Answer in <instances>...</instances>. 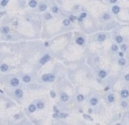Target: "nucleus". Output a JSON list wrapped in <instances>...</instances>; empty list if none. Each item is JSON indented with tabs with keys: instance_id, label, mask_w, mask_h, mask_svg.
Segmentation results:
<instances>
[{
	"instance_id": "f257e3e1",
	"label": "nucleus",
	"mask_w": 129,
	"mask_h": 125,
	"mask_svg": "<svg viewBox=\"0 0 129 125\" xmlns=\"http://www.w3.org/2000/svg\"><path fill=\"white\" fill-rule=\"evenodd\" d=\"M111 36V33L110 32H98V33H94L92 35H89L88 41L89 42H94V43H104L107 42L108 40Z\"/></svg>"
},
{
	"instance_id": "f03ea898",
	"label": "nucleus",
	"mask_w": 129,
	"mask_h": 125,
	"mask_svg": "<svg viewBox=\"0 0 129 125\" xmlns=\"http://www.w3.org/2000/svg\"><path fill=\"white\" fill-rule=\"evenodd\" d=\"M4 82L8 85L9 88H17V87H22L23 82L20 80L19 75H9V74H6V76H4Z\"/></svg>"
},
{
	"instance_id": "7ed1b4c3",
	"label": "nucleus",
	"mask_w": 129,
	"mask_h": 125,
	"mask_svg": "<svg viewBox=\"0 0 129 125\" xmlns=\"http://www.w3.org/2000/svg\"><path fill=\"white\" fill-rule=\"evenodd\" d=\"M9 97L14 99L15 101H17L18 103H20L25 98V92L24 89L22 87H17V88H11V90L8 92Z\"/></svg>"
},
{
	"instance_id": "20e7f679",
	"label": "nucleus",
	"mask_w": 129,
	"mask_h": 125,
	"mask_svg": "<svg viewBox=\"0 0 129 125\" xmlns=\"http://www.w3.org/2000/svg\"><path fill=\"white\" fill-rule=\"evenodd\" d=\"M86 102L89 107L94 108L96 106H99L101 103V96L99 92H95L93 91L91 94H88V97L86 98Z\"/></svg>"
},
{
	"instance_id": "39448f33",
	"label": "nucleus",
	"mask_w": 129,
	"mask_h": 125,
	"mask_svg": "<svg viewBox=\"0 0 129 125\" xmlns=\"http://www.w3.org/2000/svg\"><path fill=\"white\" fill-rule=\"evenodd\" d=\"M57 80V73L56 72H49V73L42 74L39 77V82L42 84H51L54 83V81Z\"/></svg>"
},
{
	"instance_id": "423d86ee",
	"label": "nucleus",
	"mask_w": 129,
	"mask_h": 125,
	"mask_svg": "<svg viewBox=\"0 0 129 125\" xmlns=\"http://www.w3.org/2000/svg\"><path fill=\"white\" fill-rule=\"evenodd\" d=\"M53 60V55L51 52L47 51L44 54L41 55V57L39 58V61H38V66L39 67H42V66H45L47 64H49L50 61Z\"/></svg>"
},
{
	"instance_id": "0eeeda50",
	"label": "nucleus",
	"mask_w": 129,
	"mask_h": 125,
	"mask_svg": "<svg viewBox=\"0 0 129 125\" xmlns=\"http://www.w3.org/2000/svg\"><path fill=\"white\" fill-rule=\"evenodd\" d=\"M95 76L99 81H105L109 78V71L104 67H100L96 66V71H95Z\"/></svg>"
},
{
	"instance_id": "6e6552de",
	"label": "nucleus",
	"mask_w": 129,
	"mask_h": 125,
	"mask_svg": "<svg viewBox=\"0 0 129 125\" xmlns=\"http://www.w3.org/2000/svg\"><path fill=\"white\" fill-rule=\"evenodd\" d=\"M103 99L107 106H112L117 102V94L113 91H107L103 96Z\"/></svg>"
},
{
	"instance_id": "1a4fd4ad",
	"label": "nucleus",
	"mask_w": 129,
	"mask_h": 125,
	"mask_svg": "<svg viewBox=\"0 0 129 125\" xmlns=\"http://www.w3.org/2000/svg\"><path fill=\"white\" fill-rule=\"evenodd\" d=\"M74 41H75L76 46H78V47H80V48L86 47L87 42H88V41H87V38L84 35V34H82V33H75Z\"/></svg>"
},
{
	"instance_id": "9d476101",
	"label": "nucleus",
	"mask_w": 129,
	"mask_h": 125,
	"mask_svg": "<svg viewBox=\"0 0 129 125\" xmlns=\"http://www.w3.org/2000/svg\"><path fill=\"white\" fill-rule=\"evenodd\" d=\"M19 77L22 80L23 84H32V82L34 81L35 76L33 75V73H19Z\"/></svg>"
},
{
	"instance_id": "9b49d317",
	"label": "nucleus",
	"mask_w": 129,
	"mask_h": 125,
	"mask_svg": "<svg viewBox=\"0 0 129 125\" xmlns=\"http://www.w3.org/2000/svg\"><path fill=\"white\" fill-rule=\"evenodd\" d=\"M111 36H112V40H113V42H116L117 45H121V43L126 42V38L122 35V34L118 33V31H112L111 32Z\"/></svg>"
},
{
	"instance_id": "f8f14e48",
	"label": "nucleus",
	"mask_w": 129,
	"mask_h": 125,
	"mask_svg": "<svg viewBox=\"0 0 129 125\" xmlns=\"http://www.w3.org/2000/svg\"><path fill=\"white\" fill-rule=\"evenodd\" d=\"M58 97H59V101L61 103H67L70 101V94L67 91H64V90H60V88H59L58 91Z\"/></svg>"
},
{
	"instance_id": "ddd939ff",
	"label": "nucleus",
	"mask_w": 129,
	"mask_h": 125,
	"mask_svg": "<svg viewBox=\"0 0 129 125\" xmlns=\"http://www.w3.org/2000/svg\"><path fill=\"white\" fill-rule=\"evenodd\" d=\"M49 7H50L49 1H48V0H42V1L39 2V6H38V8H36V10H38V13L42 14V13H44L45 10H48Z\"/></svg>"
},
{
	"instance_id": "4468645a",
	"label": "nucleus",
	"mask_w": 129,
	"mask_h": 125,
	"mask_svg": "<svg viewBox=\"0 0 129 125\" xmlns=\"http://www.w3.org/2000/svg\"><path fill=\"white\" fill-rule=\"evenodd\" d=\"M113 19V15L111 14V11H103L100 15V20L104 23H109L110 20Z\"/></svg>"
},
{
	"instance_id": "2eb2a0df",
	"label": "nucleus",
	"mask_w": 129,
	"mask_h": 125,
	"mask_svg": "<svg viewBox=\"0 0 129 125\" xmlns=\"http://www.w3.org/2000/svg\"><path fill=\"white\" fill-rule=\"evenodd\" d=\"M86 98H87V97L85 96L84 93H82V92H76L75 96H74V100H75V103H78V105H80V103L85 102V101H86Z\"/></svg>"
},
{
	"instance_id": "dca6fc26",
	"label": "nucleus",
	"mask_w": 129,
	"mask_h": 125,
	"mask_svg": "<svg viewBox=\"0 0 129 125\" xmlns=\"http://www.w3.org/2000/svg\"><path fill=\"white\" fill-rule=\"evenodd\" d=\"M117 65H118L120 68H126L129 65L128 59L126 58V56L123 57H117Z\"/></svg>"
},
{
	"instance_id": "f3484780",
	"label": "nucleus",
	"mask_w": 129,
	"mask_h": 125,
	"mask_svg": "<svg viewBox=\"0 0 129 125\" xmlns=\"http://www.w3.org/2000/svg\"><path fill=\"white\" fill-rule=\"evenodd\" d=\"M35 102H36V107H38V112L44 110L45 107H47V101H45L43 98L35 99Z\"/></svg>"
},
{
	"instance_id": "a211bd4d",
	"label": "nucleus",
	"mask_w": 129,
	"mask_h": 125,
	"mask_svg": "<svg viewBox=\"0 0 129 125\" xmlns=\"http://www.w3.org/2000/svg\"><path fill=\"white\" fill-rule=\"evenodd\" d=\"M50 11H51L52 14H53L54 16H59L61 13V9L60 7L58 6V4H56V2H53V4H50V7H49Z\"/></svg>"
},
{
	"instance_id": "6ab92c4d",
	"label": "nucleus",
	"mask_w": 129,
	"mask_h": 125,
	"mask_svg": "<svg viewBox=\"0 0 129 125\" xmlns=\"http://www.w3.org/2000/svg\"><path fill=\"white\" fill-rule=\"evenodd\" d=\"M121 10H122V8H121V6H119L118 4H114V5H111V8H110V11H111V14L113 16H116V17H118L119 14L121 13Z\"/></svg>"
},
{
	"instance_id": "aec40b11",
	"label": "nucleus",
	"mask_w": 129,
	"mask_h": 125,
	"mask_svg": "<svg viewBox=\"0 0 129 125\" xmlns=\"http://www.w3.org/2000/svg\"><path fill=\"white\" fill-rule=\"evenodd\" d=\"M11 71V67L7 62L0 61V73L1 74H9Z\"/></svg>"
},
{
	"instance_id": "412c9836",
	"label": "nucleus",
	"mask_w": 129,
	"mask_h": 125,
	"mask_svg": "<svg viewBox=\"0 0 129 125\" xmlns=\"http://www.w3.org/2000/svg\"><path fill=\"white\" fill-rule=\"evenodd\" d=\"M120 99H129V88L128 87H123L119 90L118 92Z\"/></svg>"
},
{
	"instance_id": "4be33fe9",
	"label": "nucleus",
	"mask_w": 129,
	"mask_h": 125,
	"mask_svg": "<svg viewBox=\"0 0 129 125\" xmlns=\"http://www.w3.org/2000/svg\"><path fill=\"white\" fill-rule=\"evenodd\" d=\"M26 112H27V114H34V113L38 112V107H36L35 100L31 101V102L28 103V106H27V108H26Z\"/></svg>"
},
{
	"instance_id": "5701e85b",
	"label": "nucleus",
	"mask_w": 129,
	"mask_h": 125,
	"mask_svg": "<svg viewBox=\"0 0 129 125\" xmlns=\"http://www.w3.org/2000/svg\"><path fill=\"white\" fill-rule=\"evenodd\" d=\"M54 18V15L50 10H45L44 13H42V19L43 22H50Z\"/></svg>"
},
{
	"instance_id": "b1692460",
	"label": "nucleus",
	"mask_w": 129,
	"mask_h": 125,
	"mask_svg": "<svg viewBox=\"0 0 129 125\" xmlns=\"http://www.w3.org/2000/svg\"><path fill=\"white\" fill-rule=\"evenodd\" d=\"M11 33V27L8 24H2L0 25V34L1 35H6V34Z\"/></svg>"
},
{
	"instance_id": "393cba45",
	"label": "nucleus",
	"mask_w": 129,
	"mask_h": 125,
	"mask_svg": "<svg viewBox=\"0 0 129 125\" xmlns=\"http://www.w3.org/2000/svg\"><path fill=\"white\" fill-rule=\"evenodd\" d=\"M39 0H28L27 1V7L31 9H33V10H36V8H38L39 6Z\"/></svg>"
},
{
	"instance_id": "a878e982",
	"label": "nucleus",
	"mask_w": 129,
	"mask_h": 125,
	"mask_svg": "<svg viewBox=\"0 0 129 125\" xmlns=\"http://www.w3.org/2000/svg\"><path fill=\"white\" fill-rule=\"evenodd\" d=\"M120 107L122 108L123 110L129 109V101H128V99H120Z\"/></svg>"
},
{
	"instance_id": "bb28decb",
	"label": "nucleus",
	"mask_w": 129,
	"mask_h": 125,
	"mask_svg": "<svg viewBox=\"0 0 129 125\" xmlns=\"http://www.w3.org/2000/svg\"><path fill=\"white\" fill-rule=\"evenodd\" d=\"M61 25H62L63 29H67V27H71V25H73V23H71V20L69 19L68 17L63 18L62 22H61Z\"/></svg>"
},
{
	"instance_id": "cd10ccee",
	"label": "nucleus",
	"mask_w": 129,
	"mask_h": 125,
	"mask_svg": "<svg viewBox=\"0 0 129 125\" xmlns=\"http://www.w3.org/2000/svg\"><path fill=\"white\" fill-rule=\"evenodd\" d=\"M2 40H5V41H15V40H17V38H16L13 33H9V34H6V35H2Z\"/></svg>"
},
{
	"instance_id": "c85d7f7f",
	"label": "nucleus",
	"mask_w": 129,
	"mask_h": 125,
	"mask_svg": "<svg viewBox=\"0 0 129 125\" xmlns=\"http://www.w3.org/2000/svg\"><path fill=\"white\" fill-rule=\"evenodd\" d=\"M119 49L121 50V51H123L126 54V52H128L129 51V43L126 41V42H123V43H121V45H119Z\"/></svg>"
},
{
	"instance_id": "c756f323",
	"label": "nucleus",
	"mask_w": 129,
	"mask_h": 125,
	"mask_svg": "<svg viewBox=\"0 0 129 125\" xmlns=\"http://www.w3.org/2000/svg\"><path fill=\"white\" fill-rule=\"evenodd\" d=\"M119 45H117L116 42H112V45H111V47H110V51H111V54H116L117 55V52L119 51Z\"/></svg>"
},
{
	"instance_id": "7c9ffc66",
	"label": "nucleus",
	"mask_w": 129,
	"mask_h": 125,
	"mask_svg": "<svg viewBox=\"0 0 129 125\" xmlns=\"http://www.w3.org/2000/svg\"><path fill=\"white\" fill-rule=\"evenodd\" d=\"M78 15H79L82 18H84L85 20H86V19H87V17H88V11L85 10V9H82V10L79 11V14H78Z\"/></svg>"
},
{
	"instance_id": "2f4dec72",
	"label": "nucleus",
	"mask_w": 129,
	"mask_h": 125,
	"mask_svg": "<svg viewBox=\"0 0 129 125\" xmlns=\"http://www.w3.org/2000/svg\"><path fill=\"white\" fill-rule=\"evenodd\" d=\"M13 118L15 119V121H19V119H23V118H24V114L20 112V113H18V114H15V115H14Z\"/></svg>"
},
{
	"instance_id": "473e14b6",
	"label": "nucleus",
	"mask_w": 129,
	"mask_h": 125,
	"mask_svg": "<svg viewBox=\"0 0 129 125\" xmlns=\"http://www.w3.org/2000/svg\"><path fill=\"white\" fill-rule=\"evenodd\" d=\"M121 78H122V81L126 83V84H129V72H127V73H125V74H122Z\"/></svg>"
},
{
	"instance_id": "72a5a7b5",
	"label": "nucleus",
	"mask_w": 129,
	"mask_h": 125,
	"mask_svg": "<svg viewBox=\"0 0 129 125\" xmlns=\"http://www.w3.org/2000/svg\"><path fill=\"white\" fill-rule=\"evenodd\" d=\"M9 4V0H0V8H6Z\"/></svg>"
},
{
	"instance_id": "f704fd0d",
	"label": "nucleus",
	"mask_w": 129,
	"mask_h": 125,
	"mask_svg": "<svg viewBox=\"0 0 129 125\" xmlns=\"http://www.w3.org/2000/svg\"><path fill=\"white\" fill-rule=\"evenodd\" d=\"M122 121H128V122H129V109L126 110V113H125V116L122 117Z\"/></svg>"
},
{
	"instance_id": "c9c22d12",
	"label": "nucleus",
	"mask_w": 129,
	"mask_h": 125,
	"mask_svg": "<svg viewBox=\"0 0 129 125\" xmlns=\"http://www.w3.org/2000/svg\"><path fill=\"white\" fill-rule=\"evenodd\" d=\"M57 94H58V93H57V92H56V90H51V91H50V97H51L52 99H54V98H56V97H57Z\"/></svg>"
},
{
	"instance_id": "e433bc0d",
	"label": "nucleus",
	"mask_w": 129,
	"mask_h": 125,
	"mask_svg": "<svg viewBox=\"0 0 129 125\" xmlns=\"http://www.w3.org/2000/svg\"><path fill=\"white\" fill-rule=\"evenodd\" d=\"M110 5H114V4H118V0H108Z\"/></svg>"
},
{
	"instance_id": "4c0bfd02",
	"label": "nucleus",
	"mask_w": 129,
	"mask_h": 125,
	"mask_svg": "<svg viewBox=\"0 0 129 125\" xmlns=\"http://www.w3.org/2000/svg\"><path fill=\"white\" fill-rule=\"evenodd\" d=\"M1 56H2V54H1V51H0V58H1Z\"/></svg>"
},
{
	"instance_id": "58836bf2",
	"label": "nucleus",
	"mask_w": 129,
	"mask_h": 125,
	"mask_svg": "<svg viewBox=\"0 0 129 125\" xmlns=\"http://www.w3.org/2000/svg\"><path fill=\"white\" fill-rule=\"evenodd\" d=\"M0 74H1V73H0Z\"/></svg>"
}]
</instances>
